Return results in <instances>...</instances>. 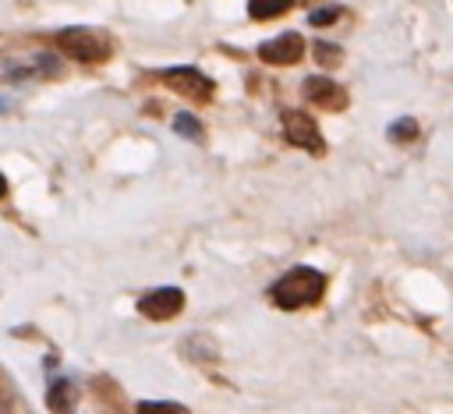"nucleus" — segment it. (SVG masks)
<instances>
[{"instance_id": "1", "label": "nucleus", "mask_w": 453, "mask_h": 414, "mask_svg": "<svg viewBox=\"0 0 453 414\" xmlns=\"http://www.w3.org/2000/svg\"><path fill=\"white\" fill-rule=\"evenodd\" d=\"M60 57L50 46H35L28 39H11L0 35V78H39V74H57Z\"/></svg>"}, {"instance_id": "2", "label": "nucleus", "mask_w": 453, "mask_h": 414, "mask_svg": "<svg viewBox=\"0 0 453 414\" xmlns=\"http://www.w3.org/2000/svg\"><path fill=\"white\" fill-rule=\"evenodd\" d=\"M322 294H326V272H319L315 265H294L269 287V301L283 311L311 308L322 301Z\"/></svg>"}, {"instance_id": "3", "label": "nucleus", "mask_w": 453, "mask_h": 414, "mask_svg": "<svg viewBox=\"0 0 453 414\" xmlns=\"http://www.w3.org/2000/svg\"><path fill=\"white\" fill-rule=\"evenodd\" d=\"M53 46L60 57L74 60V64H103L113 53V39L103 28H88V25H71L60 28L53 35Z\"/></svg>"}, {"instance_id": "4", "label": "nucleus", "mask_w": 453, "mask_h": 414, "mask_svg": "<svg viewBox=\"0 0 453 414\" xmlns=\"http://www.w3.org/2000/svg\"><path fill=\"white\" fill-rule=\"evenodd\" d=\"M159 78H163L166 88H173L177 96H184L191 103H209L216 96L212 78L202 74L198 67H166V71H159Z\"/></svg>"}, {"instance_id": "5", "label": "nucleus", "mask_w": 453, "mask_h": 414, "mask_svg": "<svg viewBox=\"0 0 453 414\" xmlns=\"http://www.w3.org/2000/svg\"><path fill=\"white\" fill-rule=\"evenodd\" d=\"M280 124H283V138H287L290 145H297V149H304V152H311V156L326 152L322 131H319V124H315L311 113H304V110H283V113H280Z\"/></svg>"}, {"instance_id": "6", "label": "nucleus", "mask_w": 453, "mask_h": 414, "mask_svg": "<svg viewBox=\"0 0 453 414\" xmlns=\"http://www.w3.org/2000/svg\"><path fill=\"white\" fill-rule=\"evenodd\" d=\"M180 308H184V290H177V287H156L138 297V311L152 322H166V318L180 315Z\"/></svg>"}, {"instance_id": "7", "label": "nucleus", "mask_w": 453, "mask_h": 414, "mask_svg": "<svg viewBox=\"0 0 453 414\" xmlns=\"http://www.w3.org/2000/svg\"><path fill=\"white\" fill-rule=\"evenodd\" d=\"M301 57H304V39L297 32H280L276 39L258 46V60L269 64V67H290Z\"/></svg>"}, {"instance_id": "8", "label": "nucleus", "mask_w": 453, "mask_h": 414, "mask_svg": "<svg viewBox=\"0 0 453 414\" xmlns=\"http://www.w3.org/2000/svg\"><path fill=\"white\" fill-rule=\"evenodd\" d=\"M301 92H304V103H315L322 110H343L347 106V88L333 74H311V78H304Z\"/></svg>"}, {"instance_id": "9", "label": "nucleus", "mask_w": 453, "mask_h": 414, "mask_svg": "<svg viewBox=\"0 0 453 414\" xmlns=\"http://www.w3.org/2000/svg\"><path fill=\"white\" fill-rule=\"evenodd\" d=\"M74 403H78V393H74V382L71 379H53L46 386V407H50V414H74Z\"/></svg>"}, {"instance_id": "10", "label": "nucleus", "mask_w": 453, "mask_h": 414, "mask_svg": "<svg viewBox=\"0 0 453 414\" xmlns=\"http://www.w3.org/2000/svg\"><path fill=\"white\" fill-rule=\"evenodd\" d=\"M304 0H248V18L251 21H265V18H280L290 7H297Z\"/></svg>"}, {"instance_id": "11", "label": "nucleus", "mask_w": 453, "mask_h": 414, "mask_svg": "<svg viewBox=\"0 0 453 414\" xmlns=\"http://www.w3.org/2000/svg\"><path fill=\"white\" fill-rule=\"evenodd\" d=\"M173 131H177L180 138L202 142V124H198V117H195V113H188V110H180V113L173 117Z\"/></svg>"}, {"instance_id": "12", "label": "nucleus", "mask_w": 453, "mask_h": 414, "mask_svg": "<svg viewBox=\"0 0 453 414\" xmlns=\"http://www.w3.org/2000/svg\"><path fill=\"white\" fill-rule=\"evenodd\" d=\"M311 46H315L311 53H315L319 67H326V74H329V71H333V67L343 60V53H340V46H336V42H311Z\"/></svg>"}, {"instance_id": "13", "label": "nucleus", "mask_w": 453, "mask_h": 414, "mask_svg": "<svg viewBox=\"0 0 453 414\" xmlns=\"http://www.w3.org/2000/svg\"><path fill=\"white\" fill-rule=\"evenodd\" d=\"M389 138H393L396 145L414 142V138H418V120H414V117H396V120L389 124Z\"/></svg>"}, {"instance_id": "14", "label": "nucleus", "mask_w": 453, "mask_h": 414, "mask_svg": "<svg viewBox=\"0 0 453 414\" xmlns=\"http://www.w3.org/2000/svg\"><path fill=\"white\" fill-rule=\"evenodd\" d=\"M134 410L138 414H191L184 403H173V400H142Z\"/></svg>"}, {"instance_id": "15", "label": "nucleus", "mask_w": 453, "mask_h": 414, "mask_svg": "<svg viewBox=\"0 0 453 414\" xmlns=\"http://www.w3.org/2000/svg\"><path fill=\"white\" fill-rule=\"evenodd\" d=\"M340 18H343V7H340V4H326V7H315V11L308 14V25L322 28V25H336Z\"/></svg>"}, {"instance_id": "16", "label": "nucleus", "mask_w": 453, "mask_h": 414, "mask_svg": "<svg viewBox=\"0 0 453 414\" xmlns=\"http://www.w3.org/2000/svg\"><path fill=\"white\" fill-rule=\"evenodd\" d=\"M11 410H14V407H11V400H4V396H0V414H11Z\"/></svg>"}, {"instance_id": "17", "label": "nucleus", "mask_w": 453, "mask_h": 414, "mask_svg": "<svg viewBox=\"0 0 453 414\" xmlns=\"http://www.w3.org/2000/svg\"><path fill=\"white\" fill-rule=\"evenodd\" d=\"M4 195H7V177L0 173V198H4Z\"/></svg>"}]
</instances>
